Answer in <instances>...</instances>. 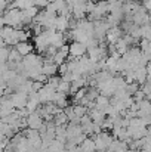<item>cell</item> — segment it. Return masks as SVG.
Here are the masks:
<instances>
[{"mask_svg":"<svg viewBox=\"0 0 151 152\" xmlns=\"http://www.w3.org/2000/svg\"><path fill=\"white\" fill-rule=\"evenodd\" d=\"M86 50H88V49H86V46H85L83 43H77V42H74L71 46H68V53H70L73 58H76V59L85 56Z\"/></svg>","mask_w":151,"mask_h":152,"instance_id":"cell-2","label":"cell"},{"mask_svg":"<svg viewBox=\"0 0 151 152\" xmlns=\"http://www.w3.org/2000/svg\"><path fill=\"white\" fill-rule=\"evenodd\" d=\"M40 72L45 75V77H53L56 72H58V65H55V64H45L43 66H42V69H40Z\"/></svg>","mask_w":151,"mask_h":152,"instance_id":"cell-4","label":"cell"},{"mask_svg":"<svg viewBox=\"0 0 151 152\" xmlns=\"http://www.w3.org/2000/svg\"><path fill=\"white\" fill-rule=\"evenodd\" d=\"M25 121H27V127L31 129V130H39V129L42 127V124H43V118H42L36 111L31 112V114L25 118Z\"/></svg>","mask_w":151,"mask_h":152,"instance_id":"cell-1","label":"cell"},{"mask_svg":"<svg viewBox=\"0 0 151 152\" xmlns=\"http://www.w3.org/2000/svg\"><path fill=\"white\" fill-rule=\"evenodd\" d=\"M73 112H74V117L80 118V117L86 115L88 108H86V106H83V105H76V106H73Z\"/></svg>","mask_w":151,"mask_h":152,"instance_id":"cell-5","label":"cell"},{"mask_svg":"<svg viewBox=\"0 0 151 152\" xmlns=\"http://www.w3.org/2000/svg\"><path fill=\"white\" fill-rule=\"evenodd\" d=\"M15 48H16L15 50L18 52L21 56H27V55H30L31 50H33V46H31L28 42H19Z\"/></svg>","mask_w":151,"mask_h":152,"instance_id":"cell-3","label":"cell"}]
</instances>
